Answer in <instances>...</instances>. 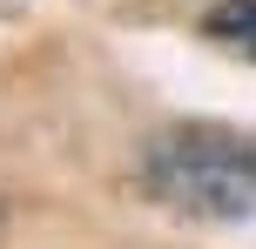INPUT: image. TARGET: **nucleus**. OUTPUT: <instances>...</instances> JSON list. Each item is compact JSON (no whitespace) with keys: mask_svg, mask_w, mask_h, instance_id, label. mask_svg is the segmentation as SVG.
<instances>
[{"mask_svg":"<svg viewBox=\"0 0 256 249\" xmlns=\"http://www.w3.org/2000/svg\"><path fill=\"white\" fill-rule=\"evenodd\" d=\"M142 189L182 223H256V142L230 121H168L142 148Z\"/></svg>","mask_w":256,"mask_h":249,"instance_id":"f257e3e1","label":"nucleus"},{"mask_svg":"<svg viewBox=\"0 0 256 249\" xmlns=\"http://www.w3.org/2000/svg\"><path fill=\"white\" fill-rule=\"evenodd\" d=\"M209 34L216 40H243V47L256 54V0H230V7L209 13Z\"/></svg>","mask_w":256,"mask_h":249,"instance_id":"f03ea898","label":"nucleus"}]
</instances>
